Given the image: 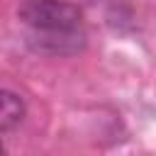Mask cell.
Returning a JSON list of instances; mask_svg holds the SVG:
<instances>
[{
	"instance_id": "4",
	"label": "cell",
	"mask_w": 156,
	"mask_h": 156,
	"mask_svg": "<svg viewBox=\"0 0 156 156\" xmlns=\"http://www.w3.org/2000/svg\"><path fill=\"white\" fill-rule=\"evenodd\" d=\"M2 151H5V146H2V141H0V154H2Z\"/></svg>"
},
{
	"instance_id": "3",
	"label": "cell",
	"mask_w": 156,
	"mask_h": 156,
	"mask_svg": "<svg viewBox=\"0 0 156 156\" xmlns=\"http://www.w3.org/2000/svg\"><path fill=\"white\" fill-rule=\"evenodd\" d=\"M27 115V105L24 100L12 93V90H2L0 88V134L15 129Z\"/></svg>"
},
{
	"instance_id": "2",
	"label": "cell",
	"mask_w": 156,
	"mask_h": 156,
	"mask_svg": "<svg viewBox=\"0 0 156 156\" xmlns=\"http://www.w3.org/2000/svg\"><path fill=\"white\" fill-rule=\"evenodd\" d=\"M27 44L44 56H73L78 51H83L85 46V34L83 29H73V32H29Z\"/></svg>"
},
{
	"instance_id": "1",
	"label": "cell",
	"mask_w": 156,
	"mask_h": 156,
	"mask_svg": "<svg viewBox=\"0 0 156 156\" xmlns=\"http://www.w3.org/2000/svg\"><path fill=\"white\" fill-rule=\"evenodd\" d=\"M17 17L29 32H73L83 29L80 7L66 0H22L17 7Z\"/></svg>"
}]
</instances>
